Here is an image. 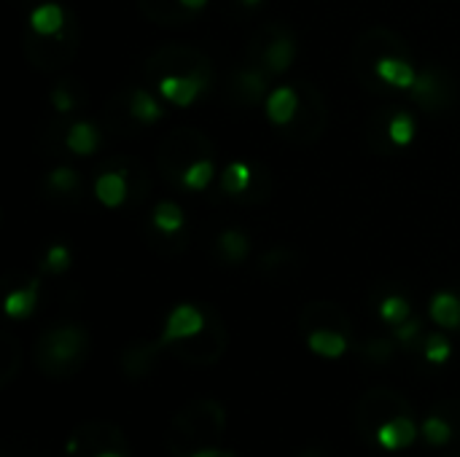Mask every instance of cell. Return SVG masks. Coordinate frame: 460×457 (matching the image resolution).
Returning <instances> with one entry per match:
<instances>
[{
	"label": "cell",
	"mask_w": 460,
	"mask_h": 457,
	"mask_svg": "<svg viewBox=\"0 0 460 457\" xmlns=\"http://www.w3.org/2000/svg\"><path fill=\"white\" fill-rule=\"evenodd\" d=\"M105 167H113L119 172H124L127 183H129V199L132 202H140L148 191H151V178H148V170L132 159V156H119V159H111Z\"/></svg>",
	"instance_id": "cell-24"
},
{
	"label": "cell",
	"mask_w": 460,
	"mask_h": 457,
	"mask_svg": "<svg viewBox=\"0 0 460 457\" xmlns=\"http://www.w3.org/2000/svg\"><path fill=\"white\" fill-rule=\"evenodd\" d=\"M46 191L51 197H75L81 191V175H78V170H73L67 164L54 167L46 175Z\"/></svg>",
	"instance_id": "cell-36"
},
{
	"label": "cell",
	"mask_w": 460,
	"mask_h": 457,
	"mask_svg": "<svg viewBox=\"0 0 460 457\" xmlns=\"http://www.w3.org/2000/svg\"><path fill=\"white\" fill-rule=\"evenodd\" d=\"M89 358V331L81 323H54L35 342V366L49 380H67Z\"/></svg>",
	"instance_id": "cell-3"
},
{
	"label": "cell",
	"mask_w": 460,
	"mask_h": 457,
	"mask_svg": "<svg viewBox=\"0 0 460 457\" xmlns=\"http://www.w3.org/2000/svg\"><path fill=\"white\" fill-rule=\"evenodd\" d=\"M453 353V345L445 334H429L423 339V356L429 364H445Z\"/></svg>",
	"instance_id": "cell-44"
},
{
	"label": "cell",
	"mask_w": 460,
	"mask_h": 457,
	"mask_svg": "<svg viewBox=\"0 0 460 457\" xmlns=\"http://www.w3.org/2000/svg\"><path fill=\"white\" fill-rule=\"evenodd\" d=\"M342 331L350 334V318L348 312L334 304V302H310L302 312H299V331L307 337L310 331Z\"/></svg>",
	"instance_id": "cell-15"
},
{
	"label": "cell",
	"mask_w": 460,
	"mask_h": 457,
	"mask_svg": "<svg viewBox=\"0 0 460 457\" xmlns=\"http://www.w3.org/2000/svg\"><path fill=\"white\" fill-rule=\"evenodd\" d=\"M264 110H267V119L283 129L294 121L296 110H299V89L296 86H278L267 94L264 100Z\"/></svg>",
	"instance_id": "cell-20"
},
{
	"label": "cell",
	"mask_w": 460,
	"mask_h": 457,
	"mask_svg": "<svg viewBox=\"0 0 460 457\" xmlns=\"http://www.w3.org/2000/svg\"><path fill=\"white\" fill-rule=\"evenodd\" d=\"M151 226L162 234H181V232H186V213L178 202L164 199L154 207Z\"/></svg>",
	"instance_id": "cell-32"
},
{
	"label": "cell",
	"mask_w": 460,
	"mask_h": 457,
	"mask_svg": "<svg viewBox=\"0 0 460 457\" xmlns=\"http://www.w3.org/2000/svg\"><path fill=\"white\" fill-rule=\"evenodd\" d=\"M431 321L442 329H460V296L453 291H439L431 299Z\"/></svg>",
	"instance_id": "cell-30"
},
{
	"label": "cell",
	"mask_w": 460,
	"mask_h": 457,
	"mask_svg": "<svg viewBox=\"0 0 460 457\" xmlns=\"http://www.w3.org/2000/svg\"><path fill=\"white\" fill-rule=\"evenodd\" d=\"M213 86L208 75H164L159 78V94L175 108H189L197 97H202Z\"/></svg>",
	"instance_id": "cell-17"
},
{
	"label": "cell",
	"mask_w": 460,
	"mask_h": 457,
	"mask_svg": "<svg viewBox=\"0 0 460 457\" xmlns=\"http://www.w3.org/2000/svg\"><path fill=\"white\" fill-rule=\"evenodd\" d=\"M270 70H264L261 65L256 62H248L243 65L240 70L232 73V81H229V89H232V97L240 102V105H261L267 100V92H270Z\"/></svg>",
	"instance_id": "cell-14"
},
{
	"label": "cell",
	"mask_w": 460,
	"mask_h": 457,
	"mask_svg": "<svg viewBox=\"0 0 460 457\" xmlns=\"http://www.w3.org/2000/svg\"><path fill=\"white\" fill-rule=\"evenodd\" d=\"M205 323H208V304H178L167 315L159 342H162V347H170L172 342L199 334L205 329Z\"/></svg>",
	"instance_id": "cell-13"
},
{
	"label": "cell",
	"mask_w": 460,
	"mask_h": 457,
	"mask_svg": "<svg viewBox=\"0 0 460 457\" xmlns=\"http://www.w3.org/2000/svg\"><path fill=\"white\" fill-rule=\"evenodd\" d=\"M237 3H240L243 8H259V5H261L264 0H237Z\"/></svg>",
	"instance_id": "cell-49"
},
{
	"label": "cell",
	"mask_w": 460,
	"mask_h": 457,
	"mask_svg": "<svg viewBox=\"0 0 460 457\" xmlns=\"http://www.w3.org/2000/svg\"><path fill=\"white\" fill-rule=\"evenodd\" d=\"M388 135L396 148H407L415 140V119L404 108H394V116L388 121Z\"/></svg>",
	"instance_id": "cell-39"
},
{
	"label": "cell",
	"mask_w": 460,
	"mask_h": 457,
	"mask_svg": "<svg viewBox=\"0 0 460 457\" xmlns=\"http://www.w3.org/2000/svg\"><path fill=\"white\" fill-rule=\"evenodd\" d=\"M70 11L62 8L59 3H40L38 8H32L27 27L38 35H57L65 24H67Z\"/></svg>",
	"instance_id": "cell-22"
},
{
	"label": "cell",
	"mask_w": 460,
	"mask_h": 457,
	"mask_svg": "<svg viewBox=\"0 0 460 457\" xmlns=\"http://www.w3.org/2000/svg\"><path fill=\"white\" fill-rule=\"evenodd\" d=\"M420 331H423V323H420L418 318H410L407 323H402V326H396V329H394V339H396V342H402V345H407V347H415V345H418Z\"/></svg>",
	"instance_id": "cell-46"
},
{
	"label": "cell",
	"mask_w": 460,
	"mask_h": 457,
	"mask_svg": "<svg viewBox=\"0 0 460 457\" xmlns=\"http://www.w3.org/2000/svg\"><path fill=\"white\" fill-rule=\"evenodd\" d=\"M181 5H186L189 11H202L208 5V0H181Z\"/></svg>",
	"instance_id": "cell-48"
},
{
	"label": "cell",
	"mask_w": 460,
	"mask_h": 457,
	"mask_svg": "<svg viewBox=\"0 0 460 457\" xmlns=\"http://www.w3.org/2000/svg\"><path fill=\"white\" fill-rule=\"evenodd\" d=\"M216 253L224 264L237 267L251 256V240L243 229H224L216 240Z\"/></svg>",
	"instance_id": "cell-25"
},
{
	"label": "cell",
	"mask_w": 460,
	"mask_h": 457,
	"mask_svg": "<svg viewBox=\"0 0 460 457\" xmlns=\"http://www.w3.org/2000/svg\"><path fill=\"white\" fill-rule=\"evenodd\" d=\"M146 75L154 81L164 75H208L213 78V62L205 51L197 46H183V43H170L156 48L146 59Z\"/></svg>",
	"instance_id": "cell-9"
},
{
	"label": "cell",
	"mask_w": 460,
	"mask_h": 457,
	"mask_svg": "<svg viewBox=\"0 0 460 457\" xmlns=\"http://www.w3.org/2000/svg\"><path fill=\"white\" fill-rule=\"evenodd\" d=\"M305 342H307V347L315 353V356H321V358H342L345 356V350H348V345H350V334H342V331H310L307 337H305Z\"/></svg>",
	"instance_id": "cell-28"
},
{
	"label": "cell",
	"mask_w": 460,
	"mask_h": 457,
	"mask_svg": "<svg viewBox=\"0 0 460 457\" xmlns=\"http://www.w3.org/2000/svg\"><path fill=\"white\" fill-rule=\"evenodd\" d=\"M423 439L431 444V447H447L450 442H456V434L450 431V426L445 420H439L437 415L429 412V417L423 420V428H420Z\"/></svg>",
	"instance_id": "cell-42"
},
{
	"label": "cell",
	"mask_w": 460,
	"mask_h": 457,
	"mask_svg": "<svg viewBox=\"0 0 460 457\" xmlns=\"http://www.w3.org/2000/svg\"><path fill=\"white\" fill-rule=\"evenodd\" d=\"M299 110L288 127H283V137L294 145H313L321 140L326 129V100L313 81H302L299 86Z\"/></svg>",
	"instance_id": "cell-10"
},
{
	"label": "cell",
	"mask_w": 460,
	"mask_h": 457,
	"mask_svg": "<svg viewBox=\"0 0 460 457\" xmlns=\"http://www.w3.org/2000/svg\"><path fill=\"white\" fill-rule=\"evenodd\" d=\"M49 100H51V105H54V110H57L59 116H70V113H75V110L86 102V92H84V86H78L75 81L65 78V81H59V83L51 89Z\"/></svg>",
	"instance_id": "cell-31"
},
{
	"label": "cell",
	"mask_w": 460,
	"mask_h": 457,
	"mask_svg": "<svg viewBox=\"0 0 460 457\" xmlns=\"http://www.w3.org/2000/svg\"><path fill=\"white\" fill-rule=\"evenodd\" d=\"M94 197L105 207H121L129 199V183H127L124 172L113 170V167H105L94 178Z\"/></svg>",
	"instance_id": "cell-21"
},
{
	"label": "cell",
	"mask_w": 460,
	"mask_h": 457,
	"mask_svg": "<svg viewBox=\"0 0 460 457\" xmlns=\"http://www.w3.org/2000/svg\"><path fill=\"white\" fill-rule=\"evenodd\" d=\"M226 345H229L226 326H224L218 310L208 307V323H205V329H202L199 334L189 337V339L172 342L167 350H170L172 358H178L181 364L205 369V366H213V364H218V361L224 358Z\"/></svg>",
	"instance_id": "cell-7"
},
{
	"label": "cell",
	"mask_w": 460,
	"mask_h": 457,
	"mask_svg": "<svg viewBox=\"0 0 460 457\" xmlns=\"http://www.w3.org/2000/svg\"><path fill=\"white\" fill-rule=\"evenodd\" d=\"M129 116L135 119V124L146 127V124H156L164 116V108L151 97V92L146 89H129Z\"/></svg>",
	"instance_id": "cell-33"
},
{
	"label": "cell",
	"mask_w": 460,
	"mask_h": 457,
	"mask_svg": "<svg viewBox=\"0 0 460 457\" xmlns=\"http://www.w3.org/2000/svg\"><path fill=\"white\" fill-rule=\"evenodd\" d=\"M377 310H380V318L388 323V326H402V323H407L410 318H412V304H410V299L407 296H402V294H388V296H383L380 299V304H377Z\"/></svg>",
	"instance_id": "cell-38"
},
{
	"label": "cell",
	"mask_w": 460,
	"mask_h": 457,
	"mask_svg": "<svg viewBox=\"0 0 460 457\" xmlns=\"http://www.w3.org/2000/svg\"><path fill=\"white\" fill-rule=\"evenodd\" d=\"M65 457H132L127 436L105 420H89L73 428Z\"/></svg>",
	"instance_id": "cell-8"
},
{
	"label": "cell",
	"mask_w": 460,
	"mask_h": 457,
	"mask_svg": "<svg viewBox=\"0 0 460 457\" xmlns=\"http://www.w3.org/2000/svg\"><path fill=\"white\" fill-rule=\"evenodd\" d=\"M81 43V27L75 16H67V24L57 35H38L27 27L24 32V54L38 70H62L73 62Z\"/></svg>",
	"instance_id": "cell-6"
},
{
	"label": "cell",
	"mask_w": 460,
	"mask_h": 457,
	"mask_svg": "<svg viewBox=\"0 0 460 457\" xmlns=\"http://www.w3.org/2000/svg\"><path fill=\"white\" fill-rule=\"evenodd\" d=\"M38 291H40V280H38V277L27 280V286H22V288H13V291L5 296V302H3L5 315L13 318V321L30 318V315L35 312V307H38Z\"/></svg>",
	"instance_id": "cell-26"
},
{
	"label": "cell",
	"mask_w": 460,
	"mask_h": 457,
	"mask_svg": "<svg viewBox=\"0 0 460 457\" xmlns=\"http://www.w3.org/2000/svg\"><path fill=\"white\" fill-rule=\"evenodd\" d=\"M410 97L426 113H439L453 105L456 83H453L450 73H445L442 67H426L418 73V78L410 89Z\"/></svg>",
	"instance_id": "cell-12"
},
{
	"label": "cell",
	"mask_w": 460,
	"mask_h": 457,
	"mask_svg": "<svg viewBox=\"0 0 460 457\" xmlns=\"http://www.w3.org/2000/svg\"><path fill=\"white\" fill-rule=\"evenodd\" d=\"M164 347H162V342L156 339V342H146V339H140V342H132V345H127L124 347V353H121V372L129 377V380H146L154 369H156V364H159V353H162Z\"/></svg>",
	"instance_id": "cell-18"
},
{
	"label": "cell",
	"mask_w": 460,
	"mask_h": 457,
	"mask_svg": "<svg viewBox=\"0 0 460 457\" xmlns=\"http://www.w3.org/2000/svg\"><path fill=\"white\" fill-rule=\"evenodd\" d=\"M213 154H216V145L205 132L194 127H175L156 145V170L164 175V180L181 183L183 172L194 162L208 159Z\"/></svg>",
	"instance_id": "cell-4"
},
{
	"label": "cell",
	"mask_w": 460,
	"mask_h": 457,
	"mask_svg": "<svg viewBox=\"0 0 460 457\" xmlns=\"http://www.w3.org/2000/svg\"><path fill=\"white\" fill-rule=\"evenodd\" d=\"M213 178H216V164H213V156H208V159L194 162V164L183 172L181 186L189 189V191H205V189L213 183Z\"/></svg>",
	"instance_id": "cell-40"
},
{
	"label": "cell",
	"mask_w": 460,
	"mask_h": 457,
	"mask_svg": "<svg viewBox=\"0 0 460 457\" xmlns=\"http://www.w3.org/2000/svg\"><path fill=\"white\" fill-rule=\"evenodd\" d=\"M65 148L73 156H92L100 148V129L92 121H75L65 129Z\"/></svg>",
	"instance_id": "cell-23"
},
{
	"label": "cell",
	"mask_w": 460,
	"mask_h": 457,
	"mask_svg": "<svg viewBox=\"0 0 460 457\" xmlns=\"http://www.w3.org/2000/svg\"><path fill=\"white\" fill-rule=\"evenodd\" d=\"M137 5L156 24H183L197 13L181 5V0H137Z\"/></svg>",
	"instance_id": "cell-27"
},
{
	"label": "cell",
	"mask_w": 460,
	"mask_h": 457,
	"mask_svg": "<svg viewBox=\"0 0 460 457\" xmlns=\"http://www.w3.org/2000/svg\"><path fill=\"white\" fill-rule=\"evenodd\" d=\"M356 431L383 450H404L418 439L412 407L394 388H372L358 399Z\"/></svg>",
	"instance_id": "cell-1"
},
{
	"label": "cell",
	"mask_w": 460,
	"mask_h": 457,
	"mask_svg": "<svg viewBox=\"0 0 460 457\" xmlns=\"http://www.w3.org/2000/svg\"><path fill=\"white\" fill-rule=\"evenodd\" d=\"M375 78L380 81V86H391V89L410 92L412 83H415V78H418V70L412 65V57L388 54V57H383L375 65Z\"/></svg>",
	"instance_id": "cell-19"
},
{
	"label": "cell",
	"mask_w": 460,
	"mask_h": 457,
	"mask_svg": "<svg viewBox=\"0 0 460 457\" xmlns=\"http://www.w3.org/2000/svg\"><path fill=\"white\" fill-rule=\"evenodd\" d=\"M429 412L437 415L439 420H445L450 426V431L456 434V439H460V399H442Z\"/></svg>",
	"instance_id": "cell-45"
},
{
	"label": "cell",
	"mask_w": 460,
	"mask_h": 457,
	"mask_svg": "<svg viewBox=\"0 0 460 457\" xmlns=\"http://www.w3.org/2000/svg\"><path fill=\"white\" fill-rule=\"evenodd\" d=\"M388 54H404L410 57V43L391 27L385 24H375L369 30H364L358 35V40L353 43V51H350V62H353V70L358 75V81L372 89V92H380V81L375 78V65L388 57Z\"/></svg>",
	"instance_id": "cell-5"
},
{
	"label": "cell",
	"mask_w": 460,
	"mask_h": 457,
	"mask_svg": "<svg viewBox=\"0 0 460 457\" xmlns=\"http://www.w3.org/2000/svg\"><path fill=\"white\" fill-rule=\"evenodd\" d=\"M22 369V347L13 334L3 331L0 337V388H8Z\"/></svg>",
	"instance_id": "cell-35"
},
{
	"label": "cell",
	"mask_w": 460,
	"mask_h": 457,
	"mask_svg": "<svg viewBox=\"0 0 460 457\" xmlns=\"http://www.w3.org/2000/svg\"><path fill=\"white\" fill-rule=\"evenodd\" d=\"M226 431V412L216 399L189 401L164 434V447L172 457H234L221 453V439Z\"/></svg>",
	"instance_id": "cell-2"
},
{
	"label": "cell",
	"mask_w": 460,
	"mask_h": 457,
	"mask_svg": "<svg viewBox=\"0 0 460 457\" xmlns=\"http://www.w3.org/2000/svg\"><path fill=\"white\" fill-rule=\"evenodd\" d=\"M272 186H275V178H272L270 167L267 164H253V180H251L248 191L237 202L240 205H261V202L270 199Z\"/></svg>",
	"instance_id": "cell-37"
},
{
	"label": "cell",
	"mask_w": 460,
	"mask_h": 457,
	"mask_svg": "<svg viewBox=\"0 0 460 457\" xmlns=\"http://www.w3.org/2000/svg\"><path fill=\"white\" fill-rule=\"evenodd\" d=\"M394 116V108H380L372 113V119L367 121V143L375 154H396L399 148L391 143L388 135V121Z\"/></svg>",
	"instance_id": "cell-29"
},
{
	"label": "cell",
	"mask_w": 460,
	"mask_h": 457,
	"mask_svg": "<svg viewBox=\"0 0 460 457\" xmlns=\"http://www.w3.org/2000/svg\"><path fill=\"white\" fill-rule=\"evenodd\" d=\"M296 457H332V450L326 447V444H321V442H315V444H307V447H302Z\"/></svg>",
	"instance_id": "cell-47"
},
{
	"label": "cell",
	"mask_w": 460,
	"mask_h": 457,
	"mask_svg": "<svg viewBox=\"0 0 460 457\" xmlns=\"http://www.w3.org/2000/svg\"><path fill=\"white\" fill-rule=\"evenodd\" d=\"M358 353H361V358H364L369 366H385V364L394 361L396 347H394V342H391L388 337H372V339H367V342L358 347Z\"/></svg>",
	"instance_id": "cell-41"
},
{
	"label": "cell",
	"mask_w": 460,
	"mask_h": 457,
	"mask_svg": "<svg viewBox=\"0 0 460 457\" xmlns=\"http://www.w3.org/2000/svg\"><path fill=\"white\" fill-rule=\"evenodd\" d=\"M305 267V259L302 253L291 250V248H272L267 250L259 264H256V272L267 280V283H291Z\"/></svg>",
	"instance_id": "cell-16"
},
{
	"label": "cell",
	"mask_w": 460,
	"mask_h": 457,
	"mask_svg": "<svg viewBox=\"0 0 460 457\" xmlns=\"http://www.w3.org/2000/svg\"><path fill=\"white\" fill-rule=\"evenodd\" d=\"M251 180H253V164L232 162V164L221 172L218 186H221V194H226V197H232V199L237 202V199L248 191Z\"/></svg>",
	"instance_id": "cell-34"
},
{
	"label": "cell",
	"mask_w": 460,
	"mask_h": 457,
	"mask_svg": "<svg viewBox=\"0 0 460 457\" xmlns=\"http://www.w3.org/2000/svg\"><path fill=\"white\" fill-rule=\"evenodd\" d=\"M248 59L261 65L264 70H270L272 75L278 73H288L294 59H296V38L280 27V24H267L248 48Z\"/></svg>",
	"instance_id": "cell-11"
},
{
	"label": "cell",
	"mask_w": 460,
	"mask_h": 457,
	"mask_svg": "<svg viewBox=\"0 0 460 457\" xmlns=\"http://www.w3.org/2000/svg\"><path fill=\"white\" fill-rule=\"evenodd\" d=\"M70 259H73L70 256V248L62 245V242H54V245H49V250L40 259V272H46V275H62L70 267Z\"/></svg>",
	"instance_id": "cell-43"
}]
</instances>
